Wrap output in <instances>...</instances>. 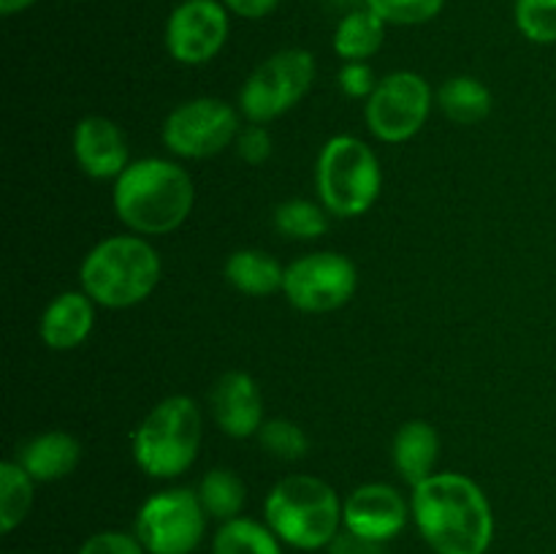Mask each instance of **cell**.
I'll use <instances>...</instances> for the list:
<instances>
[{"label":"cell","mask_w":556,"mask_h":554,"mask_svg":"<svg viewBox=\"0 0 556 554\" xmlns=\"http://www.w3.org/2000/svg\"><path fill=\"white\" fill-rule=\"evenodd\" d=\"M413 521L434 554H486L494 514L486 494L462 473H434L413 487Z\"/></svg>","instance_id":"obj_1"},{"label":"cell","mask_w":556,"mask_h":554,"mask_svg":"<svg viewBox=\"0 0 556 554\" xmlns=\"http://www.w3.org/2000/svg\"><path fill=\"white\" fill-rule=\"evenodd\" d=\"M112 204L125 228L139 237L172 234L195 204L193 177L166 158H141L114 179Z\"/></svg>","instance_id":"obj_2"},{"label":"cell","mask_w":556,"mask_h":554,"mask_svg":"<svg viewBox=\"0 0 556 554\" xmlns=\"http://www.w3.org/2000/svg\"><path fill=\"white\" fill-rule=\"evenodd\" d=\"M161 255L139 234H119L98 242L79 266L81 291L96 304L125 310L141 304L161 282Z\"/></svg>","instance_id":"obj_3"},{"label":"cell","mask_w":556,"mask_h":554,"mask_svg":"<svg viewBox=\"0 0 556 554\" xmlns=\"http://www.w3.org/2000/svg\"><path fill=\"white\" fill-rule=\"evenodd\" d=\"M264 521L286 546L318 552L342 530V500L324 478L293 473L269 489Z\"/></svg>","instance_id":"obj_4"},{"label":"cell","mask_w":556,"mask_h":554,"mask_svg":"<svg viewBox=\"0 0 556 554\" xmlns=\"http://www.w3.org/2000/svg\"><path fill=\"white\" fill-rule=\"evenodd\" d=\"M201 427V411L190 396L174 394L157 402L130 440L139 470L161 481L188 473L199 456Z\"/></svg>","instance_id":"obj_5"},{"label":"cell","mask_w":556,"mask_h":554,"mask_svg":"<svg viewBox=\"0 0 556 554\" xmlns=\"http://www.w3.org/2000/svg\"><path fill=\"white\" fill-rule=\"evenodd\" d=\"M315 188H318V201L329 215H367L383 188L378 155L367 141L356 136H331L318 152Z\"/></svg>","instance_id":"obj_6"},{"label":"cell","mask_w":556,"mask_h":554,"mask_svg":"<svg viewBox=\"0 0 556 554\" xmlns=\"http://www.w3.org/2000/svg\"><path fill=\"white\" fill-rule=\"evenodd\" d=\"M318 65L307 49H280L269 54L239 90V112L248 123L266 125L291 112L313 87Z\"/></svg>","instance_id":"obj_7"},{"label":"cell","mask_w":556,"mask_h":554,"mask_svg":"<svg viewBox=\"0 0 556 554\" xmlns=\"http://www.w3.org/2000/svg\"><path fill=\"white\" fill-rule=\"evenodd\" d=\"M204 505L193 489L172 487L150 494L136 514L134 532L147 554H193L206 532Z\"/></svg>","instance_id":"obj_8"},{"label":"cell","mask_w":556,"mask_h":554,"mask_svg":"<svg viewBox=\"0 0 556 554\" xmlns=\"http://www.w3.org/2000/svg\"><path fill=\"white\" fill-rule=\"evenodd\" d=\"M239 109L220 98H190L174 106L163 119L161 139L177 158L201 161L220 155L239 136Z\"/></svg>","instance_id":"obj_9"},{"label":"cell","mask_w":556,"mask_h":554,"mask_svg":"<svg viewBox=\"0 0 556 554\" xmlns=\"http://www.w3.org/2000/svg\"><path fill=\"white\" fill-rule=\"evenodd\" d=\"M432 101V87L416 71H394L383 76L364 103L369 134L386 144L413 139L427 125Z\"/></svg>","instance_id":"obj_10"},{"label":"cell","mask_w":556,"mask_h":554,"mask_svg":"<svg viewBox=\"0 0 556 554\" xmlns=\"http://www.w3.org/2000/svg\"><path fill=\"white\" fill-rule=\"evenodd\" d=\"M358 272L348 255L337 250H315L286 266L282 293L302 313H331L356 293Z\"/></svg>","instance_id":"obj_11"},{"label":"cell","mask_w":556,"mask_h":554,"mask_svg":"<svg viewBox=\"0 0 556 554\" xmlns=\"http://www.w3.org/2000/svg\"><path fill=\"white\" fill-rule=\"evenodd\" d=\"M228 9L220 0H182L168 14L166 52L182 65H204L223 52L228 41Z\"/></svg>","instance_id":"obj_12"},{"label":"cell","mask_w":556,"mask_h":554,"mask_svg":"<svg viewBox=\"0 0 556 554\" xmlns=\"http://www.w3.org/2000/svg\"><path fill=\"white\" fill-rule=\"evenodd\" d=\"M410 516V503L391 483H362L342 500V527L378 543L400 536Z\"/></svg>","instance_id":"obj_13"},{"label":"cell","mask_w":556,"mask_h":554,"mask_svg":"<svg viewBox=\"0 0 556 554\" xmlns=\"http://www.w3.org/2000/svg\"><path fill=\"white\" fill-rule=\"evenodd\" d=\"M210 407L223 435L233 440L255 438L264 427V400H261L258 383L242 369H228L215 380Z\"/></svg>","instance_id":"obj_14"},{"label":"cell","mask_w":556,"mask_h":554,"mask_svg":"<svg viewBox=\"0 0 556 554\" xmlns=\"http://www.w3.org/2000/svg\"><path fill=\"white\" fill-rule=\"evenodd\" d=\"M74 158L92 179H117L134 163L123 128L101 114H87L76 123Z\"/></svg>","instance_id":"obj_15"},{"label":"cell","mask_w":556,"mask_h":554,"mask_svg":"<svg viewBox=\"0 0 556 554\" xmlns=\"http://www.w3.org/2000/svg\"><path fill=\"white\" fill-rule=\"evenodd\" d=\"M96 326V302L85 291H63L47 304L38 324L41 342L52 351H74Z\"/></svg>","instance_id":"obj_16"},{"label":"cell","mask_w":556,"mask_h":554,"mask_svg":"<svg viewBox=\"0 0 556 554\" xmlns=\"http://www.w3.org/2000/svg\"><path fill=\"white\" fill-rule=\"evenodd\" d=\"M16 462L27 470V476L36 483H52L71 476L81 462V443L71 432L63 429H49L25 440L16 449Z\"/></svg>","instance_id":"obj_17"},{"label":"cell","mask_w":556,"mask_h":554,"mask_svg":"<svg viewBox=\"0 0 556 554\" xmlns=\"http://www.w3.org/2000/svg\"><path fill=\"white\" fill-rule=\"evenodd\" d=\"M391 456H394L400 476L410 487H418L429 476H434V465L440 459L438 429L429 421H424V418L405 421L396 429L394 440H391Z\"/></svg>","instance_id":"obj_18"},{"label":"cell","mask_w":556,"mask_h":554,"mask_svg":"<svg viewBox=\"0 0 556 554\" xmlns=\"http://www.w3.org/2000/svg\"><path fill=\"white\" fill-rule=\"evenodd\" d=\"M223 272H226L228 286L244 297H271L282 291V280H286V266L271 253L255 248L233 250Z\"/></svg>","instance_id":"obj_19"},{"label":"cell","mask_w":556,"mask_h":554,"mask_svg":"<svg viewBox=\"0 0 556 554\" xmlns=\"http://www.w3.org/2000/svg\"><path fill=\"white\" fill-rule=\"evenodd\" d=\"M386 22L367 5L345 11L334 27V52L345 63H367L372 54L380 52L386 41Z\"/></svg>","instance_id":"obj_20"},{"label":"cell","mask_w":556,"mask_h":554,"mask_svg":"<svg viewBox=\"0 0 556 554\" xmlns=\"http://www.w3.org/2000/svg\"><path fill=\"white\" fill-rule=\"evenodd\" d=\"M438 106L451 123L478 125L492 114V90L476 76H451L440 85Z\"/></svg>","instance_id":"obj_21"},{"label":"cell","mask_w":556,"mask_h":554,"mask_svg":"<svg viewBox=\"0 0 556 554\" xmlns=\"http://www.w3.org/2000/svg\"><path fill=\"white\" fill-rule=\"evenodd\" d=\"M212 554H282V541L266 521L237 516L217 527Z\"/></svg>","instance_id":"obj_22"},{"label":"cell","mask_w":556,"mask_h":554,"mask_svg":"<svg viewBox=\"0 0 556 554\" xmlns=\"http://www.w3.org/2000/svg\"><path fill=\"white\" fill-rule=\"evenodd\" d=\"M195 494H199L206 516L220 521V525L237 519L244 508V500H248L244 481L231 467H212V470H206Z\"/></svg>","instance_id":"obj_23"},{"label":"cell","mask_w":556,"mask_h":554,"mask_svg":"<svg viewBox=\"0 0 556 554\" xmlns=\"http://www.w3.org/2000/svg\"><path fill=\"white\" fill-rule=\"evenodd\" d=\"M36 498V481L16 459L0 465V532L9 536L27 519Z\"/></svg>","instance_id":"obj_24"},{"label":"cell","mask_w":556,"mask_h":554,"mask_svg":"<svg viewBox=\"0 0 556 554\" xmlns=\"http://www.w3.org/2000/svg\"><path fill=\"white\" fill-rule=\"evenodd\" d=\"M275 228L286 239H296V242H313V239L324 237L329 228V212L320 201L307 199H288L277 204L275 210Z\"/></svg>","instance_id":"obj_25"},{"label":"cell","mask_w":556,"mask_h":554,"mask_svg":"<svg viewBox=\"0 0 556 554\" xmlns=\"http://www.w3.org/2000/svg\"><path fill=\"white\" fill-rule=\"evenodd\" d=\"M261 449L280 462H299L309 454V438L291 418H269L258 429Z\"/></svg>","instance_id":"obj_26"},{"label":"cell","mask_w":556,"mask_h":554,"mask_svg":"<svg viewBox=\"0 0 556 554\" xmlns=\"http://www.w3.org/2000/svg\"><path fill=\"white\" fill-rule=\"evenodd\" d=\"M514 20L532 43H556V0H514Z\"/></svg>","instance_id":"obj_27"},{"label":"cell","mask_w":556,"mask_h":554,"mask_svg":"<svg viewBox=\"0 0 556 554\" xmlns=\"http://www.w3.org/2000/svg\"><path fill=\"white\" fill-rule=\"evenodd\" d=\"M367 9H372L386 25H427L443 11L445 0H364Z\"/></svg>","instance_id":"obj_28"},{"label":"cell","mask_w":556,"mask_h":554,"mask_svg":"<svg viewBox=\"0 0 556 554\" xmlns=\"http://www.w3.org/2000/svg\"><path fill=\"white\" fill-rule=\"evenodd\" d=\"M76 554H147L136 532L125 530H101L87 538Z\"/></svg>","instance_id":"obj_29"},{"label":"cell","mask_w":556,"mask_h":554,"mask_svg":"<svg viewBox=\"0 0 556 554\" xmlns=\"http://www.w3.org/2000/svg\"><path fill=\"white\" fill-rule=\"evenodd\" d=\"M233 147H237V155L242 158L244 163H250V166H261V163L269 161L271 150H275V141H271V134L266 130V125L250 123L239 130Z\"/></svg>","instance_id":"obj_30"},{"label":"cell","mask_w":556,"mask_h":554,"mask_svg":"<svg viewBox=\"0 0 556 554\" xmlns=\"http://www.w3.org/2000/svg\"><path fill=\"white\" fill-rule=\"evenodd\" d=\"M337 85H340V90L348 98H362V101H367L375 87H378V79H375V71L369 63H345L340 68V74H337Z\"/></svg>","instance_id":"obj_31"},{"label":"cell","mask_w":556,"mask_h":554,"mask_svg":"<svg viewBox=\"0 0 556 554\" xmlns=\"http://www.w3.org/2000/svg\"><path fill=\"white\" fill-rule=\"evenodd\" d=\"M326 552L329 554H386V543L369 541V538L356 536V532L342 527V530L334 536V541L326 546Z\"/></svg>","instance_id":"obj_32"},{"label":"cell","mask_w":556,"mask_h":554,"mask_svg":"<svg viewBox=\"0 0 556 554\" xmlns=\"http://www.w3.org/2000/svg\"><path fill=\"white\" fill-rule=\"evenodd\" d=\"M228 14H237L242 20H264L271 11H277L280 0H220Z\"/></svg>","instance_id":"obj_33"},{"label":"cell","mask_w":556,"mask_h":554,"mask_svg":"<svg viewBox=\"0 0 556 554\" xmlns=\"http://www.w3.org/2000/svg\"><path fill=\"white\" fill-rule=\"evenodd\" d=\"M38 0H0V14L3 16H14V14H22V11H27L30 5H36Z\"/></svg>","instance_id":"obj_34"}]
</instances>
